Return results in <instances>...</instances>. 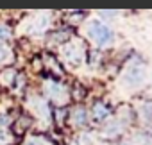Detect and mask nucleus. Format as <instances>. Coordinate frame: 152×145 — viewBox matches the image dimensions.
<instances>
[{
    "instance_id": "obj_3",
    "label": "nucleus",
    "mask_w": 152,
    "mask_h": 145,
    "mask_svg": "<svg viewBox=\"0 0 152 145\" xmlns=\"http://www.w3.org/2000/svg\"><path fill=\"white\" fill-rule=\"evenodd\" d=\"M111 113H113V109H111L106 102H102V100H97V102L93 104V108H91V116H93V120H95L97 124H100V122H104L106 118H109Z\"/></svg>"
},
{
    "instance_id": "obj_11",
    "label": "nucleus",
    "mask_w": 152,
    "mask_h": 145,
    "mask_svg": "<svg viewBox=\"0 0 152 145\" xmlns=\"http://www.w3.org/2000/svg\"><path fill=\"white\" fill-rule=\"evenodd\" d=\"M4 38H9V29L6 25H0V40H4Z\"/></svg>"
},
{
    "instance_id": "obj_8",
    "label": "nucleus",
    "mask_w": 152,
    "mask_h": 145,
    "mask_svg": "<svg viewBox=\"0 0 152 145\" xmlns=\"http://www.w3.org/2000/svg\"><path fill=\"white\" fill-rule=\"evenodd\" d=\"M140 111H141L143 118H145L147 122H150V124H152V100H145Z\"/></svg>"
},
{
    "instance_id": "obj_12",
    "label": "nucleus",
    "mask_w": 152,
    "mask_h": 145,
    "mask_svg": "<svg viewBox=\"0 0 152 145\" xmlns=\"http://www.w3.org/2000/svg\"><path fill=\"white\" fill-rule=\"evenodd\" d=\"M6 54H7V52H6V48H4V47H0V61L6 57Z\"/></svg>"
},
{
    "instance_id": "obj_10",
    "label": "nucleus",
    "mask_w": 152,
    "mask_h": 145,
    "mask_svg": "<svg viewBox=\"0 0 152 145\" xmlns=\"http://www.w3.org/2000/svg\"><path fill=\"white\" fill-rule=\"evenodd\" d=\"M75 100H83L84 97H86V88L84 86H81V84H75V88H73V95H72Z\"/></svg>"
},
{
    "instance_id": "obj_9",
    "label": "nucleus",
    "mask_w": 152,
    "mask_h": 145,
    "mask_svg": "<svg viewBox=\"0 0 152 145\" xmlns=\"http://www.w3.org/2000/svg\"><path fill=\"white\" fill-rule=\"evenodd\" d=\"M66 115H68V111H66V108H56L54 109V118H56V122L61 125L63 122H64V118H66Z\"/></svg>"
},
{
    "instance_id": "obj_2",
    "label": "nucleus",
    "mask_w": 152,
    "mask_h": 145,
    "mask_svg": "<svg viewBox=\"0 0 152 145\" xmlns=\"http://www.w3.org/2000/svg\"><path fill=\"white\" fill-rule=\"evenodd\" d=\"M143 81H145V70H143V66H141L140 63L129 64L127 70H125V74H124V83H125V86H129V88H138V86L143 84Z\"/></svg>"
},
{
    "instance_id": "obj_1",
    "label": "nucleus",
    "mask_w": 152,
    "mask_h": 145,
    "mask_svg": "<svg viewBox=\"0 0 152 145\" xmlns=\"http://www.w3.org/2000/svg\"><path fill=\"white\" fill-rule=\"evenodd\" d=\"M88 34H90V38H91L99 47H106V45L113 43V40H115L113 31H111L106 23H102V22H99V20H95V22L90 23Z\"/></svg>"
},
{
    "instance_id": "obj_6",
    "label": "nucleus",
    "mask_w": 152,
    "mask_h": 145,
    "mask_svg": "<svg viewBox=\"0 0 152 145\" xmlns=\"http://www.w3.org/2000/svg\"><path fill=\"white\" fill-rule=\"evenodd\" d=\"M64 56L68 61H72L73 64H77L83 61V56H84V50H81L77 45H73V43H68L66 48H64Z\"/></svg>"
},
{
    "instance_id": "obj_7",
    "label": "nucleus",
    "mask_w": 152,
    "mask_h": 145,
    "mask_svg": "<svg viewBox=\"0 0 152 145\" xmlns=\"http://www.w3.org/2000/svg\"><path fill=\"white\" fill-rule=\"evenodd\" d=\"M61 93H64V88H63L61 84H57V83H50V84H48V95H50L54 100L61 102V100H63V95H61Z\"/></svg>"
},
{
    "instance_id": "obj_4",
    "label": "nucleus",
    "mask_w": 152,
    "mask_h": 145,
    "mask_svg": "<svg viewBox=\"0 0 152 145\" xmlns=\"http://www.w3.org/2000/svg\"><path fill=\"white\" fill-rule=\"evenodd\" d=\"M70 120L73 122V125L84 127V125H88V122H90V115H88L86 108L77 106V108H73V111L70 113Z\"/></svg>"
},
{
    "instance_id": "obj_5",
    "label": "nucleus",
    "mask_w": 152,
    "mask_h": 145,
    "mask_svg": "<svg viewBox=\"0 0 152 145\" xmlns=\"http://www.w3.org/2000/svg\"><path fill=\"white\" fill-rule=\"evenodd\" d=\"M122 133H124V120H120V118L107 122V124L104 125V129H102V134H104L106 138H116V136H120Z\"/></svg>"
}]
</instances>
